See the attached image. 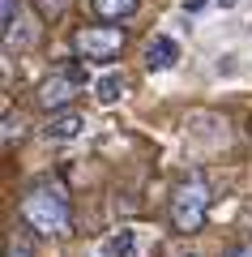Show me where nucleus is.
Returning a JSON list of instances; mask_svg holds the SVG:
<instances>
[{"instance_id":"obj_7","label":"nucleus","mask_w":252,"mask_h":257,"mask_svg":"<svg viewBox=\"0 0 252 257\" xmlns=\"http://www.w3.org/2000/svg\"><path fill=\"white\" fill-rule=\"evenodd\" d=\"M141 9V0H90V13L99 22H128Z\"/></svg>"},{"instance_id":"obj_9","label":"nucleus","mask_w":252,"mask_h":257,"mask_svg":"<svg viewBox=\"0 0 252 257\" xmlns=\"http://www.w3.org/2000/svg\"><path fill=\"white\" fill-rule=\"evenodd\" d=\"M94 99H99L103 107L120 103V99H124V77H120V73H103L99 82H94Z\"/></svg>"},{"instance_id":"obj_11","label":"nucleus","mask_w":252,"mask_h":257,"mask_svg":"<svg viewBox=\"0 0 252 257\" xmlns=\"http://www.w3.org/2000/svg\"><path fill=\"white\" fill-rule=\"evenodd\" d=\"M35 5H39L43 18H60V13H64V0H35Z\"/></svg>"},{"instance_id":"obj_5","label":"nucleus","mask_w":252,"mask_h":257,"mask_svg":"<svg viewBox=\"0 0 252 257\" xmlns=\"http://www.w3.org/2000/svg\"><path fill=\"white\" fill-rule=\"evenodd\" d=\"M175 60H180V43L171 35H154L145 43V69L150 73H167V69H175Z\"/></svg>"},{"instance_id":"obj_14","label":"nucleus","mask_w":252,"mask_h":257,"mask_svg":"<svg viewBox=\"0 0 252 257\" xmlns=\"http://www.w3.org/2000/svg\"><path fill=\"white\" fill-rule=\"evenodd\" d=\"M13 133H18V116L9 111V116H5V142H13Z\"/></svg>"},{"instance_id":"obj_15","label":"nucleus","mask_w":252,"mask_h":257,"mask_svg":"<svg viewBox=\"0 0 252 257\" xmlns=\"http://www.w3.org/2000/svg\"><path fill=\"white\" fill-rule=\"evenodd\" d=\"M175 257H201V253H175Z\"/></svg>"},{"instance_id":"obj_6","label":"nucleus","mask_w":252,"mask_h":257,"mask_svg":"<svg viewBox=\"0 0 252 257\" xmlns=\"http://www.w3.org/2000/svg\"><path fill=\"white\" fill-rule=\"evenodd\" d=\"M81 128H86V116L69 107V111H60V116L47 120V138H52V142H73Z\"/></svg>"},{"instance_id":"obj_8","label":"nucleus","mask_w":252,"mask_h":257,"mask_svg":"<svg viewBox=\"0 0 252 257\" xmlns=\"http://www.w3.org/2000/svg\"><path fill=\"white\" fill-rule=\"evenodd\" d=\"M103 248H107V257H141V240H137V231H133V227L111 231Z\"/></svg>"},{"instance_id":"obj_4","label":"nucleus","mask_w":252,"mask_h":257,"mask_svg":"<svg viewBox=\"0 0 252 257\" xmlns=\"http://www.w3.org/2000/svg\"><path fill=\"white\" fill-rule=\"evenodd\" d=\"M73 47L86 60H116L124 52V30L120 26H81L73 35Z\"/></svg>"},{"instance_id":"obj_2","label":"nucleus","mask_w":252,"mask_h":257,"mask_svg":"<svg viewBox=\"0 0 252 257\" xmlns=\"http://www.w3.org/2000/svg\"><path fill=\"white\" fill-rule=\"evenodd\" d=\"M86 86V64L81 60H69V64H60L52 77H43V86H39V107L43 111H52V116H60V111H69V103L77 99V90Z\"/></svg>"},{"instance_id":"obj_10","label":"nucleus","mask_w":252,"mask_h":257,"mask_svg":"<svg viewBox=\"0 0 252 257\" xmlns=\"http://www.w3.org/2000/svg\"><path fill=\"white\" fill-rule=\"evenodd\" d=\"M0 13H5V30H13L22 22V0H0Z\"/></svg>"},{"instance_id":"obj_12","label":"nucleus","mask_w":252,"mask_h":257,"mask_svg":"<svg viewBox=\"0 0 252 257\" xmlns=\"http://www.w3.org/2000/svg\"><path fill=\"white\" fill-rule=\"evenodd\" d=\"M5 257H30V244L26 240H9V253Z\"/></svg>"},{"instance_id":"obj_1","label":"nucleus","mask_w":252,"mask_h":257,"mask_svg":"<svg viewBox=\"0 0 252 257\" xmlns=\"http://www.w3.org/2000/svg\"><path fill=\"white\" fill-rule=\"evenodd\" d=\"M22 219H26L39 236H64V231H69V223H73L64 189H60V184H52V180L30 184L26 197H22Z\"/></svg>"},{"instance_id":"obj_3","label":"nucleus","mask_w":252,"mask_h":257,"mask_svg":"<svg viewBox=\"0 0 252 257\" xmlns=\"http://www.w3.org/2000/svg\"><path fill=\"white\" fill-rule=\"evenodd\" d=\"M205 214H209V189H205V180H184L180 189H175V197H171V223H175V231H201V223H205Z\"/></svg>"},{"instance_id":"obj_13","label":"nucleus","mask_w":252,"mask_h":257,"mask_svg":"<svg viewBox=\"0 0 252 257\" xmlns=\"http://www.w3.org/2000/svg\"><path fill=\"white\" fill-rule=\"evenodd\" d=\"M226 257H252V240H243V244H231V248H226Z\"/></svg>"}]
</instances>
